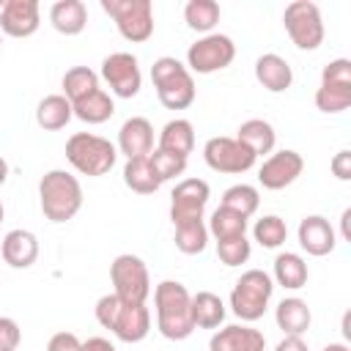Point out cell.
<instances>
[{
  "label": "cell",
  "mask_w": 351,
  "mask_h": 351,
  "mask_svg": "<svg viewBox=\"0 0 351 351\" xmlns=\"http://www.w3.org/2000/svg\"><path fill=\"white\" fill-rule=\"evenodd\" d=\"M41 25V8L36 0H5L0 8V30L11 38H27Z\"/></svg>",
  "instance_id": "obj_14"
},
{
  "label": "cell",
  "mask_w": 351,
  "mask_h": 351,
  "mask_svg": "<svg viewBox=\"0 0 351 351\" xmlns=\"http://www.w3.org/2000/svg\"><path fill=\"white\" fill-rule=\"evenodd\" d=\"M348 219H351V208L343 211V239H351V233H348Z\"/></svg>",
  "instance_id": "obj_46"
},
{
  "label": "cell",
  "mask_w": 351,
  "mask_h": 351,
  "mask_svg": "<svg viewBox=\"0 0 351 351\" xmlns=\"http://www.w3.org/2000/svg\"><path fill=\"white\" fill-rule=\"evenodd\" d=\"M49 22L63 36H80L88 25V8L82 0H58L49 8Z\"/></svg>",
  "instance_id": "obj_22"
},
{
  "label": "cell",
  "mask_w": 351,
  "mask_h": 351,
  "mask_svg": "<svg viewBox=\"0 0 351 351\" xmlns=\"http://www.w3.org/2000/svg\"><path fill=\"white\" fill-rule=\"evenodd\" d=\"M324 351H351V348H348L346 343H329V346H326Z\"/></svg>",
  "instance_id": "obj_48"
},
{
  "label": "cell",
  "mask_w": 351,
  "mask_h": 351,
  "mask_svg": "<svg viewBox=\"0 0 351 351\" xmlns=\"http://www.w3.org/2000/svg\"><path fill=\"white\" fill-rule=\"evenodd\" d=\"M93 90H99V74H96L93 69H88V66H71V69L63 74V96H66L71 104H74L77 99L93 93Z\"/></svg>",
  "instance_id": "obj_32"
},
{
  "label": "cell",
  "mask_w": 351,
  "mask_h": 351,
  "mask_svg": "<svg viewBox=\"0 0 351 351\" xmlns=\"http://www.w3.org/2000/svg\"><path fill=\"white\" fill-rule=\"evenodd\" d=\"M236 140L241 145H247L255 156H263V154H271L274 151V143H277V132L269 121L263 118H250L239 126L236 132Z\"/></svg>",
  "instance_id": "obj_24"
},
{
  "label": "cell",
  "mask_w": 351,
  "mask_h": 351,
  "mask_svg": "<svg viewBox=\"0 0 351 351\" xmlns=\"http://www.w3.org/2000/svg\"><path fill=\"white\" fill-rule=\"evenodd\" d=\"M184 22L197 33H211L219 22V3L217 0H189L184 5Z\"/></svg>",
  "instance_id": "obj_31"
},
{
  "label": "cell",
  "mask_w": 351,
  "mask_h": 351,
  "mask_svg": "<svg viewBox=\"0 0 351 351\" xmlns=\"http://www.w3.org/2000/svg\"><path fill=\"white\" fill-rule=\"evenodd\" d=\"M321 85H351V60L348 58L329 60L321 71Z\"/></svg>",
  "instance_id": "obj_39"
},
{
  "label": "cell",
  "mask_w": 351,
  "mask_h": 351,
  "mask_svg": "<svg viewBox=\"0 0 351 351\" xmlns=\"http://www.w3.org/2000/svg\"><path fill=\"white\" fill-rule=\"evenodd\" d=\"M101 80L110 85V90L118 99H132L143 88L140 63L132 52H112L101 60Z\"/></svg>",
  "instance_id": "obj_11"
},
{
  "label": "cell",
  "mask_w": 351,
  "mask_h": 351,
  "mask_svg": "<svg viewBox=\"0 0 351 351\" xmlns=\"http://www.w3.org/2000/svg\"><path fill=\"white\" fill-rule=\"evenodd\" d=\"M282 25H285L288 38L296 44V49L313 52L324 44V19H321L318 5L310 0L288 3L282 14Z\"/></svg>",
  "instance_id": "obj_8"
},
{
  "label": "cell",
  "mask_w": 351,
  "mask_h": 351,
  "mask_svg": "<svg viewBox=\"0 0 351 351\" xmlns=\"http://www.w3.org/2000/svg\"><path fill=\"white\" fill-rule=\"evenodd\" d=\"M104 14L115 19L118 33L132 41L143 44L154 36V3L151 0H101Z\"/></svg>",
  "instance_id": "obj_7"
},
{
  "label": "cell",
  "mask_w": 351,
  "mask_h": 351,
  "mask_svg": "<svg viewBox=\"0 0 351 351\" xmlns=\"http://www.w3.org/2000/svg\"><path fill=\"white\" fill-rule=\"evenodd\" d=\"M274 321H277V326L282 329V335H296V337H302V335L310 329V324H313V313H310V307H307L304 299L288 296V299H282V302L277 304Z\"/></svg>",
  "instance_id": "obj_21"
},
{
  "label": "cell",
  "mask_w": 351,
  "mask_h": 351,
  "mask_svg": "<svg viewBox=\"0 0 351 351\" xmlns=\"http://www.w3.org/2000/svg\"><path fill=\"white\" fill-rule=\"evenodd\" d=\"M121 307H123V302H121L115 293H104V296L96 302V307H93L96 321H99L104 329H110V332H112V326H115V318H118Z\"/></svg>",
  "instance_id": "obj_40"
},
{
  "label": "cell",
  "mask_w": 351,
  "mask_h": 351,
  "mask_svg": "<svg viewBox=\"0 0 351 351\" xmlns=\"http://www.w3.org/2000/svg\"><path fill=\"white\" fill-rule=\"evenodd\" d=\"M82 351H115V346L107 337H88L82 343Z\"/></svg>",
  "instance_id": "obj_45"
},
{
  "label": "cell",
  "mask_w": 351,
  "mask_h": 351,
  "mask_svg": "<svg viewBox=\"0 0 351 351\" xmlns=\"http://www.w3.org/2000/svg\"><path fill=\"white\" fill-rule=\"evenodd\" d=\"M151 332V313L145 304H126L121 307L118 318H115V326H112V335L121 340V343H140L145 340Z\"/></svg>",
  "instance_id": "obj_19"
},
{
  "label": "cell",
  "mask_w": 351,
  "mask_h": 351,
  "mask_svg": "<svg viewBox=\"0 0 351 351\" xmlns=\"http://www.w3.org/2000/svg\"><path fill=\"white\" fill-rule=\"evenodd\" d=\"M236 44L225 33H208L186 49V69L195 74H214L233 63Z\"/></svg>",
  "instance_id": "obj_9"
},
{
  "label": "cell",
  "mask_w": 351,
  "mask_h": 351,
  "mask_svg": "<svg viewBox=\"0 0 351 351\" xmlns=\"http://www.w3.org/2000/svg\"><path fill=\"white\" fill-rule=\"evenodd\" d=\"M0 8H3V3H0Z\"/></svg>",
  "instance_id": "obj_51"
},
{
  "label": "cell",
  "mask_w": 351,
  "mask_h": 351,
  "mask_svg": "<svg viewBox=\"0 0 351 351\" xmlns=\"http://www.w3.org/2000/svg\"><path fill=\"white\" fill-rule=\"evenodd\" d=\"M252 236H255V241H258L261 247L277 250V247L285 244V239H288V225H285L282 217L266 214V217H261V219L252 225Z\"/></svg>",
  "instance_id": "obj_34"
},
{
  "label": "cell",
  "mask_w": 351,
  "mask_h": 351,
  "mask_svg": "<svg viewBox=\"0 0 351 351\" xmlns=\"http://www.w3.org/2000/svg\"><path fill=\"white\" fill-rule=\"evenodd\" d=\"M307 261L299 252H280L274 258V282L288 288V291H299L307 285Z\"/></svg>",
  "instance_id": "obj_27"
},
{
  "label": "cell",
  "mask_w": 351,
  "mask_h": 351,
  "mask_svg": "<svg viewBox=\"0 0 351 351\" xmlns=\"http://www.w3.org/2000/svg\"><path fill=\"white\" fill-rule=\"evenodd\" d=\"M176 247L184 255H200L208 244V228L203 219L197 222H186V225H176V236H173Z\"/></svg>",
  "instance_id": "obj_35"
},
{
  "label": "cell",
  "mask_w": 351,
  "mask_h": 351,
  "mask_svg": "<svg viewBox=\"0 0 351 351\" xmlns=\"http://www.w3.org/2000/svg\"><path fill=\"white\" fill-rule=\"evenodd\" d=\"M0 252H3V261L11 269H30L36 263V258H38V239L30 230L14 228V230H8L3 236Z\"/></svg>",
  "instance_id": "obj_18"
},
{
  "label": "cell",
  "mask_w": 351,
  "mask_h": 351,
  "mask_svg": "<svg viewBox=\"0 0 351 351\" xmlns=\"http://www.w3.org/2000/svg\"><path fill=\"white\" fill-rule=\"evenodd\" d=\"M255 80L269 90V93H282L291 88L293 82V71L288 66L285 58L274 55V52H266L255 60Z\"/></svg>",
  "instance_id": "obj_20"
},
{
  "label": "cell",
  "mask_w": 351,
  "mask_h": 351,
  "mask_svg": "<svg viewBox=\"0 0 351 351\" xmlns=\"http://www.w3.org/2000/svg\"><path fill=\"white\" fill-rule=\"evenodd\" d=\"M208 184L203 178H184L176 184L170 195V219L173 225H186L203 219V211L208 206Z\"/></svg>",
  "instance_id": "obj_12"
},
{
  "label": "cell",
  "mask_w": 351,
  "mask_h": 351,
  "mask_svg": "<svg viewBox=\"0 0 351 351\" xmlns=\"http://www.w3.org/2000/svg\"><path fill=\"white\" fill-rule=\"evenodd\" d=\"M38 203H41L44 217L55 225L74 219L77 211L82 208V186H80L77 176H71L66 170L44 173L38 181Z\"/></svg>",
  "instance_id": "obj_2"
},
{
  "label": "cell",
  "mask_w": 351,
  "mask_h": 351,
  "mask_svg": "<svg viewBox=\"0 0 351 351\" xmlns=\"http://www.w3.org/2000/svg\"><path fill=\"white\" fill-rule=\"evenodd\" d=\"M315 107L326 115L346 112L351 107V85H321L315 90Z\"/></svg>",
  "instance_id": "obj_36"
},
{
  "label": "cell",
  "mask_w": 351,
  "mask_h": 351,
  "mask_svg": "<svg viewBox=\"0 0 351 351\" xmlns=\"http://www.w3.org/2000/svg\"><path fill=\"white\" fill-rule=\"evenodd\" d=\"M302 170H304L302 154L299 151H291V148H282V151H277V154H271V156L263 159V165L258 170V181H261L263 189L277 192V189L291 186L302 176Z\"/></svg>",
  "instance_id": "obj_13"
},
{
  "label": "cell",
  "mask_w": 351,
  "mask_h": 351,
  "mask_svg": "<svg viewBox=\"0 0 351 351\" xmlns=\"http://www.w3.org/2000/svg\"><path fill=\"white\" fill-rule=\"evenodd\" d=\"M118 151L126 159H143L154 151V126L148 118H126L118 129Z\"/></svg>",
  "instance_id": "obj_16"
},
{
  "label": "cell",
  "mask_w": 351,
  "mask_h": 351,
  "mask_svg": "<svg viewBox=\"0 0 351 351\" xmlns=\"http://www.w3.org/2000/svg\"><path fill=\"white\" fill-rule=\"evenodd\" d=\"M162 151H170L176 156H189L192 148H195V126L186 121V118H173L162 126L159 132V145Z\"/></svg>",
  "instance_id": "obj_23"
},
{
  "label": "cell",
  "mask_w": 351,
  "mask_h": 351,
  "mask_svg": "<svg viewBox=\"0 0 351 351\" xmlns=\"http://www.w3.org/2000/svg\"><path fill=\"white\" fill-rule=\"evenodd\" d=\"M3 217H5V208H3V203H0V222H3Z\"/></svg>",
  "instance_id": "obj_49"
},
{
  "label": "cell",
  "mask_w": 351,
  "mask_h": 351,
  "mask_svg": "<svg viewBox=\"0 0 351 351\" xmlns=\"http://www.w3.org/2000/svg\"><path fill=\"white\" fill-rule=\"evenodd\" d=\"M0 47H3V38H0Z\"/></svg>",
  "instance_id": "obj_50"
},
{
  "label": "cell",
  "mask_w": 351,
  "mask_h": 351,
  "mask_svg": "<svg viewBox=\"0 0 351 351\" xmlns=\"http://www.w3.org/2000/svg\"><path fill=\"white\" fill-rule=\"evenodd\" d=\"M266 337L263 332L247 326V324H230L211 335L208 351H263Z\"/></svg>",
  "instance_id": "obj_17"
},
{
  "label": "cell",
  "mask_w": 351,
  "mask_h": 351,
  "mask_svg": "<svg viewBox=\"0 0 351 351\" xmlns=\"http://www.w3.org/2000/svg\"><path fill=\"white\" fill-rule=\"evenodd\" d=\"M156 329L167 340H186L195 332L192 324V293L178 280H162L154 288Z\"/></svg>",
  "instance_id": "obj_1"
},
{
  "label": "cell",
  "mask_w": 351,
  "mask_h": 351,
  "mask_svg": "<svg viewBox=\"0 0 351 351\" xmlns=\"http://www.w3.org/2000/svg\"><path fill=\"white\" fill-rule=\"evenodd\" d=\"M148 165H151V170H154V176H156L159 184H165L170 178H178L186 170V159L184 156H176V154L162 151V148H154L148 154Z\"/></svg>",
  "instance_id": "obj_37"
},
{
  "label": "cell",
  "mask_w": 351,
  "mask_h": 351,
  "mask_svg": "<svg viewBox=\"0 0 351 351\" xmlns=\"http://www.w3.org/2000/svg\"><path fill=\"white\" fill-rule=\"evenodd\" d=\"M225 321V302L211 291H197L192 296V324L195 329H217Z\"/></svg>",
  "instance_id": "obj_28"
},
{
  "label": "cell",
  "mask_w": 351,
  "mask_h": 351,
  "mask_svg": "<svg viewBox=\"0 0 351 351\" xmlns=\"http://www.w3.org/2000/svg\"><path fill=\"white\" fill-rule=\"evenodd\" d=\"M66 159L69 165L82 173V176H104L112 170L115 159H118V148L99 134L90 132H77L66 140Z\"/></svg>",
  "instance_id": "obj_4"
},
{
  "label": "cell",
  "mask_w": 351,
  "mask_h": 351,
  "mask_svg": "<svg viewBox=\"0 0 351 351\" xmlns=\"http://www.w3.org/2000/svg\"><path fill=\"white\" fill-rule=\"evenodd\" d=\"M71 118H74L71 101H69L63 93L44 96V99L38 101V107H36V123H38L44 132H58V129H63Z\"/></svg>",
  "instance_id": "obj_25"
},
{
  "label": "cell",
  "mask_w": 351,
  "mask_h": 351,
  "mask_svg": "<svg viewBox=\"0 0 351 351\" xmlns=\"http://www.w3.org/2000/svg\"><path fill=\"white\" fill-rule=\"evenodd\" d=\"M329 167H332V176H335L337 181H351V151H348V148L337 151V154L332 156Z\"/></svg>",
  "instance_id": "obj_43"
},
{
  "label": "cell",
  "mask_w": 351,
  "mask_h": 351,
  "mask_svg": "<svg viewBox=\"0 0 351 351\" xmlns=\"http://www.w3.org/2000/svg\"><path fill=\"white\" fill-rule=\"evenodd\" d=\"M123 184L137 192V195H154L162 184L156 181L151 165H148V156L143 159H126V167H123Z\"/></svg>",
  "instance_id": "obj_30"
},
{
  "label": "cell",
  "mask_w": 351,
  "mask_h": 351,
  "mask_svg": "<svg viewBox=\"0 0 351 351\" xmlns=\"http://www.w3.org/2000/svg\"><path fill=\"white\" fill-rule=\"evenodd\" d=\"M274 351H310V348H307V343H304L302 337H296V335H285V337L274 346Z\"/></svg>",
  "instance_id": "obj_44"
},
{
  "label": "cell",
  "mask_w": 351,
  "mask_h": 351,
  "mask_svg": "<svg viewBox=\"0 0 351 351\" xmlns=\"http://www.w3.org/2000/svg\"><path fill=\"white\" fill-rule=\"evenodd\" d=\"M19 340H22V332H19L16 321L0 315V351H16Z\"/></svg>",
  "instance_id": "obj_41"
},
{
  "label": "cell",
  "mask_w": 351,
  "mask_h": 351,
  "mask_svg": "<svg viewBox=\"0 0 351 351\" xmlns=\"http://www.w3.org/2000/svg\"><path fill=\"white\" fill-rule=\"evenodd\" d=\"M110 280H112V293L126 302V304H145L151 293V277L148 266L140 255L123 252L110 263Z\"/></svg>",
  "instance_id": "obj_6"
},
{
  "label": "cell",
  "mask_w": 351,
  "mask_h": 351,
  "mask_svg": "<svg viewBox=\"0 0 351 351\" xmlns=\"http://www.w3.org/2000/svg\"><path fill=\"white\" fill-rule=\"evenodd\" d=\"M296 236H299V247H302L307 255H313V258H324V255H329V252L335 250V244H337V233H335V228H332L329 219L321 217V214H310V217H304V219L299 222Z\"/></svg>",
  "instance_id": "obj_15"
},
{
  "label": "cell",
  "mask_w": 351,
  "mask_h": 351,
  "mask_svg": "<svg viewBox=\"0 0 351 351\" xmlns=\"http://www.w3.org/2000/svg\"><path fill=\"white\" fill-rule=\"evenodd\" d=\"M151 80L156 88L159 101L167 110H186L195 101V80L192 71L178 60V58H156L151 66Z\"/></svg>",
  "instance_id": "obj_3"
},
{
  "label": "cell",
  "mask_w": 351,
  "mask_h": 351,
  "mask_svg": "<svg viewBox=\"0 0 351 351\" xmlns=\"http://www.w3.org/2000/svg\"><path fill=\"white\" fill-rule=\"evenodd\" d=\"M203 159L217 173L239 176V173L252 170V165H255L258 156L247 145H241L236 137H211L203 145Z\"/></svg>",
  "instance_id": "obj_10"
},
{
  "label": "cell",
  "mask_w": 351,
  "mask_h": 351,
  "mask_svg": "<svg viewBox=\"0 0 351 351\" xmlns=\"http://www.w3.org/2000/svg\"><path fill=\"white\" fill-rule=\"evenodd\" d=\"M258 203H261V195H258L255 186H250V184H233V186H228L222 192V203L219 206H225V208H230V211H236V214H241V217L250 219L258 211Z\"/></svg>",
  "instance_id": "obj_33"
},
{
  "label": "cell",
  "mask_w": 351,
  "mask_h": 351,
  "mask_svg": "<svg viewBox=\"0 0 351 351\" xmlns=\"http://www.w3.org/2000/svg\"><path fill=\"white\" fill-rule=\"evenodd\" d=\"M71 112H74V118H80L82 123H104V121L112 118L115 101H112L110 93H104V90L99 88V90H93V93L77 99V101L71 104Z\"/></svg>",
  "instance_id": "obj_26"
},
{
  "label": "cell",
  "mask_w": 351,
  "mask_h": 351,
  "mask_svg": "<svg viewBox=\"0 0 351 351\" xmlns=\"http://www.w3.org/2000/svg\"><path fill=\"white\" fill-rule=\"evenodd\" d=\"M47 351H82V340L74 332H55L47 343Z\"/></svg>",
  "instance_id": "obj_42"
},
{
  "label": "cell",
  "mask_w": 351,
  "mask_h": 351,
  "mask_svg": "<svg viewBox=\"0 0 351 351\" xmlns=\"http://www.w3.org/2000/svg\"><path fill=\"white\" fill-rule=\"evenodd\" d=\"M271 293H274V280L263 269H247L230 291V310L236 318H241L247 324L258 321V318H263V313L271 302Z\"/></svg>",
  "instance_id": "obj_5"
},
{
  "label": "cell",
  "mask_w": 351,
  "mask_h": 351,
  "mask_svg": "<svg viewBox=\"0 0 351 351\" xmlns=\"http://www.w3.org/2000/svg\"><path fill=\"white\" fill-rule=\"evenodd\" d=\"M217 255L225 266H241L250 261L252 255V247L247 241V236H236V239H225V241H217Z\"/></svg>",
  "instance_id": "obj_38"
},
{
  "label": "cell",
  "mask_w": 351,
  "mask_h": 351,
  "mask_svg": "<svg viewBox=\"0 0 351 351\" xmlns=\"http://www.w3.org/2000/svg\"><path fill=\"white\" fill-rule=\"evenodd\" d=\"M247 225H250L247 217H241V214L219 206V208H214V214H211V219H208L206 228H208V236H214L217 241H225V239L247 236Z\"/></svg>",
  "instance_id": "obj_29"
},
{
  "label": "cell",
  "mask_w": 351,
  "mask_h": 351,
  "mask_svg": "<svg viewBox=\"0 0 351 351\" xmlns=\"http://www.w3.org/2000/svg\"><path fill=\"white\" fill-rule=\"evenodd\" d=\"M5 178H8V162L0 156V186L5 184Z\"/></svg>",
  "instance_id": "obj_47"
}]
</instances>
